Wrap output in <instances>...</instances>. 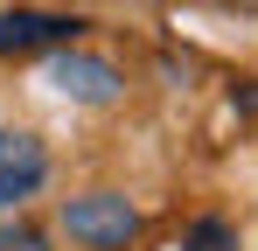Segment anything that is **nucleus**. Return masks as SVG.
<instances>
[{
    "instance_id": "5",
    "label": "nucleus",
    "mask_w": 258,
    "mask_h": 251,
    "mask_svg": "<svg viewBox=\"0 0 258 251\" xmlns=\"http://www.w3.org/2000/svg\"><path fill=\"white\" fill-rule=\"evenodd\" d=\"M188 251H237V230H230L223 216H203V223L188 230Z\"/></svg>"
},
{
    "instance_id": "1",
    "label": "nucleus",
    "mask_w": 258,
    "mask_h": 251,
    "mask_svg": "<svg viewBox=\"0 0 258 251\" xmlns=\"http://www.w3.org/2000/svg\"><path fill=\"white\" fill-rule=\"evenodd\" d=\"M63 230L91 251H126L140 237V209L126 196H112V189H98V196H77V203H63Z\"/></svg>"
},
{
    "instance_id": "6",
    "label": "nucleus",
    "mask_w": 258,
    "mask_h": 251,
    "mask_svg": "<svg viewBox=\"0 0 258 251\" xmlns=\"http://www.w3.org/2000/svg\"><path fill=\"white\" fill-rule=\"evenodd\" d=\"M0 251H49V237L35 223H0Z\"/></svg>"
},
{
    "instance_id": "2",
    "label": "nucleus",
    "mask_w": 258,
    "mask_h": 251,
    "mask_svg": "<svg viewBox=\"0 0 258 251\" xmlns=\"http://www.w3.org/2000/svg\"><path fill=\"white\" fill-rule=\"evenodd\" d=\"M77 14H49V7H7L0 14V56H28V49H63L77 42Z\"/></svg>"
},
{
    "instance_id": "3",
    "label": "nucleus",
    "mask_w": 258,
    "mask_h": 251,
    "mask_svg": "<svg viewBox=\"0 0 258 251\" xmlns=\"http://www.w3.org/2000/svg\"><path fill=\"white\" fill-rule=\"evenodd\" d=\"M42 174H49V154L35 133H0V209L28 203L42 189Z\"/></svg>"
},
{
    "instance_id": "4",
    "label": "nucleus",
    "mask_w": 258,
    "mask_h": 251,
    "mask_svg": "<svg viewBox=\"0 0 258 251\" xmlns=\"http://www.w3.org/2000/svg\"><path fill=\"white\" fill-rule=\"evenodd\" d=\"M49 84H56L63 98H77V105H112V98H119V70H112L105 56H77V49H63V56L49 63Z\"/></svg>"
}]
</instances>
